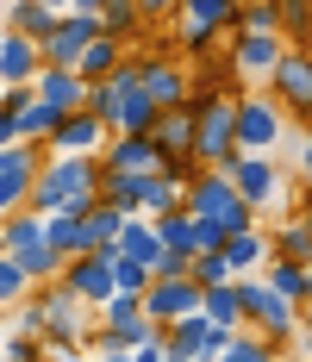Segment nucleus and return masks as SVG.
Segmentation results:
<instances>
[{"label":"nucleus","mask_w":312,"mask_h":362,"mask_svg":"<svg viewBox=\"0 0 312 362\" xmlns=\"http://www.w3.org/2000/svg\"><path fill=\"white\" fill-rule=\"evenodd\" d=\"M238 293H243V319L256 331H269V337H287V331H294V306H300V300H287L269 275H262V281L238 275Z\"/></svg>","instance_id":"39448f33"},{"label":"nucleus","mask_w":312,"mask_h":362,"mask_svg":"<svg viewBox=\"0 0 312 362\" xmlns=\"http://www.w3.org/2000/svg\"><path fill=\"white\" fill-rule=\"evenodd\" d=\"M106 0H75V13H100Z\"/></svg>","instance_id":"c9c22d12"},{"label":"nucleus","mask_w":312,"mask_h":362,"mask_svg":"<svg viewBox=\"0 0 312 362\" xmlns=\"http://www.w3.org/2000/svg\"><path fill=\"white\" fill-rule=\"evenodd\" d=\"M57 25H63V13H57L50 0H13V32H25V37H37V44H44Z\"/></svg>","instance_id":"4be33fe9"},{"label":"nucleus","mask_w":312,"mask_h":362,"mask_svg":"<svg viewBox=\"0 0 312 362\" xmlns=\"http://www.w3.org/2000/svg\"><path fill=\"white\" fill-rule=\"evenodd\" d=\"M44 231L57 238V250H63V256L94 250V238H88V213H44Z\"/></svg>","instance_id":"412c9836"},{"label":"nucleus","mask_w":312,"mask_h":362,"mask_svg":"<svg viewBox=\"0 0 312 362\" xmlns=\"http://www.w3.org/2000/svg\"><path fill=\"white\" fill-rule=\"evenodd\" d=\"M231 181H238V194L250 206H269V200H275V163H269L262 150H238V156H231Z\"/></svg>","instance_id":"dca6fc26"},{"label":"nucleus","mask_w":312,"mask_h":362,"mask_svg":"<svg viewBox=\"0 0 312 362\" xmlns=\"http://www.w3.org/2000/svg\"><path fill=\"white\" fill-rule=\"evenodd\" d=\"M300 218H306V225H312V187H306V213H300Z\"/></svg>","instance_id":"e433bc0d"},{"label":"nucleus","mask_w":312,"mask_h":362,"mask_svg":"<svg viewBox=\"0 0 312 362\" xmlns=\"http://www.w3.org/2000/svg\"><path fill=\"white\" fill-rule=\"evenodd\" d=\"M300 181H306V187H312V138H306V144H300Z\"/></svg>","instance_id":"f704fd0d"},{"label":"nucleus","mask_w":312,"mask_h":362,"mask_svg":"<svg viewBox=\"0 0 312 362\" xmlns=\"http://www.w3.org/2000/svg\"><path fill=\"white\" fill-rule=\"evenodd\" d=\"M106 25H100V13H63V25H57V32L44 37V63H63V69H81V50H88V44H94V37H100Z\"/></svg>","instance_id":"6e6552de"},{"label":"nucleus","mask_w":312,"mask_h":362,"mask_svg":"<svg viewBox=\"0 0 312 362\" xmlns=\"http://www.w3.org/2000/svg\"><path fill=\"white\" fill-rule=\"evenodd\" d=\"M269 281H275V288L287 293V300H306V262H300V256H275Z\"/></svg>","instance_id":"cd10ccee"},{"label":"nucleus","mask_w":312,"mask_h":362,"mask_svg":"<svg viewBox=\"0 0 312 362\" xmlns=\"http://www.w3.org/2000/svg\"><path fill=\"white\" fill-rule=\"evenodd\" d=\"M200 313H207V319H219V325H238V319H243V293H238V281H212V288L200 293Z\"/></svg>","instance_id":"393cba45"},{"label":"nucleus","mask_w":312,"mask_h":362,"mask_svg":"<svg viewBox=\"0 0 312 362\" xmlns=\"http://www.w3.org/2000/svg\"><path fill=\"white\" fill-rule=\"evenodd\" d=\"M37 69H44V44L6 25V37H0V81H37Z\"/></svg>","instance_id":"f3484780"},{"label":"nucleus","mask_w":312,"mask_h":362,"mask_svg":"<svg viewBox=\"0 0 312 362\" xmlns=\"http://www.w3.org/2000/svg\"><path fill=\"white\" fill-rule=\"evenodd\" d=\"M306 300H312V256H306Z\"/></svg>","instance_id":"4c0bfd02"},{"label":"nucleus","mask_w":312,"mask_h":362,"mask_svg":"<svg viewBox=\"0 0 312 362\" xmlns=\"http://www.w3.org/2000/svg\"><path fill=\"white\" fill-rule=\"evenodd\" d=\"M138 19H144L138 0H106V6H100V25L112 37H132V32H138Z\"/></svg>","instance_id":"bb28decb"},{"label":"nucleus","mask_w":312,"mask_h":362,"mask_svg":"<svg viewBox=\"0 0 312 362\" xmlns=\"http://www.w3.org/2000/svg\"><path fill=\"white\" fill-rule=\"evenodd\" d=\"M57 125H63V107H57V100H44V94H32V100H25V107H19V132H25V138H57Z\"/></svg>","instance_id":"b1692460"},{"label":"nucleus","mask_w":312,"mask_h":362,"mask_svg":"<svg viewBox=\"0 0 312 362\" xmlns=\"http://www.w3.org/2000/svg\"><path fill=\"white\" fill-rule=\"evenodd\" d=\"M231 331L238 325H219L207 313H181L169 331H163V344H169L175 362H194V356H225V344H231Z\"/></svg>","instance_id":"20e7f679"},{"label":"nucleus","mask_w":312,"mask_h":362,"mask_svg":"<svg viewBox=\"0 0 312 362\" xmlns=\"http://www.w3.org/2000/svg\"><path fill=\"white\" fill-rule=\"evenodd\" d=\"M138 75H144V88H150L156 107H181V100H194V94H187V69H181L175 57H138Z\"/></svg>","instance_id":"2eb2a0df"},{"label":"nucleus","mask_w":312,"mask_h":362,"mask_svg":"<svg viewBox=\"0 0 312 362\" xmlns=\"http://www.w3.org/2000/svg\"><path fill=\"white\" fill-rule=\"evenodd\" d=\"M125 57H132V50H125V37L100 32V37H94V44H88V50H81V75H88V81H106V75L119 69Z\"/></svg>","instance_id":"aec40b11"},{"label":"nucleus","mask_w":312,"mask_h":362,"mask_svg":"<svg viewBox=\"0 0 312 362\" xmlns=\"http://www.w3.org/2000/svg\"><path fill=\"white\" fill-rule=\"evenodd\" d=\"M238 100L225 94H194V156L200 169H231L238 156Z\"/></svg>","instance_id":"f03ea898"},{"label":"nucleus","mask_w":312,"mask_h":362,"mask_svg":"<svg viewBox=\"0 0 312 362\" xmlns=\"http://www.w3.org/2000/svg\"><path fill=\"white\" fill-rule=\"evenodd\" d=\"M50 6H57V13H63V6H75V0H50Z\"/></svg>","instance_id":"58836bf2"},{"label":"nucleus","mask_w":312,"mask_h":362,"mask_svg":"<svg viewBox=\"0 0 312 362\" xmlns=\"http://www.w3.org/2000/svg\"><path fill=\"white\" fill-rule=\"evenodd\" d=\"M106 138H112V125H106L100 112H94V107H75V112H63V125H57V138H50V144H57V150H88V156H100Z\"/></svg>","instance_id":"4468645a"},{"label":"nucleus","mask_w":312,"mask_h":362,"mask_svg":"<svg viewBox=\"0 0 312 362\" xmlns=\"http://www.w3.org/2000/svg\"><path fill=\"white\" fill-rule=\"evenodd\" d=\"M19 138H25V132H19V112H6V107H0V150H6V144H19Z\"/></svg>","instance_id":"473e14b6"},{"label":"nucleus","mask_w":312,"mask_h":362,"mask_svg":"<svg viewBox=\"0 0 312 362\" xmlns=\"http://www.w3.org/2000/svg\"><path fill=\"white\" fill-rule=\"evenodd\" d=\"M181 25L187 44L200 50L212 32H243V0H181Z\"/></svg>","instance_id":"9b49d317"},{"label":"nucleus","mask_w":312,"mask_h":362,"mask_svg":"<svg viewBox=\"0 0 312 362\" xmlns=\"http://www.w3.org/2000/svg\"><path fill=\"white\" fill-rule=\"evenodd\" d=\"M63 281H69L88 306H106L112 293H119V281H112V256H100V250H81V256H69V269H63Z\"/></svg>","instance_id":"f8f14e48"},{"label":"nucleus","mask_w":312,"mask_h":362,"mask_svg":"<svg viewBox=\"0 0 312 362\" xmlns=\"http://www.w3.org/2000/svg\"><path fill=\"white\" fill-rule=\"evenodd\" d=\"M275 256H300V262L312 256V225H306V218H294V225H281V231H275Z\"/></svg>","instance_id":"c756f323"},{"label":"nucleus","mask_w":312,"mask_h":362,"mask_svg":"<svg viewBox=\"0 0 312 362\" xmlns=\"http://www.w3.org/2000/svg\"><path fill=\"white\" fill-rule=\"evenodd\" d=\"M238 144L243 150H275L281 144V100L275 94H243L238 100Z\"/></svg>","instance_id":"1a4fd4ad"},{"label":"nucleus","mask_w":312,"mask_h":362,"mask_svg":"<svg viewBox=\"0 0 312 362\" xmlns=\"http://www.w3.org/2000/svg\"><path fill=\"white\" fill-rule=\"evenodd\" d=\"M32 293V269L19 262L13 250H0V306H13V300H25Z\"/></svg>","instance_id":"a878e982"},{"label":"nucleus","mask_w":312,"mask_h":362,"mask_svg":"<svg viewBox=\"0 0 312 362\" xmlns=\"http://www.w3.org/2000/svg\"><path fill=\"white\" fill-rule=\"evenodd\" d=\"M106 169H125V175H144V169H163V144L150 132H112L100 150Z\"/></svg>","instance_id":"ddd939ff"},{"label":"nucleus","mask_w":312,"mask_h":362,"mask_svg":"<svg viewBox=\"0 0 312 362\" xmlns=\"http://www.w3.org/2000/svg\"><path fill=\"white\" fill-rule=\"evenodd\" d=\"M81 306H88V300L57 275V281H44L37 306L25 313V325H32V331H50V337H75V331H81V325H75V313H81Z\"/></svg>","instance_id":"423d86ee"},{"label":"nucleus","mask_w":312,"mask_h":362,"mask_svg":"<svg viewBox=\"0 0 312 362\" xmlns=\"http://www.w3.org/2000/svg\"><path fill=\"white\" fill-rule=\"evenodd\" d=\"M275 356V344H256V337H231L225 344V362H269Z\"/></svg>","instance_id":"2f4dec72"},{"label":"nucleus","mask_w":312,"mask_h":362,"mask_svg":"<svg viewBox=\"0 0 312 362\" xmlns=\"http://www.w3.org/2000/svg\"><path fill=\"white\" fill-rule=\"evenodd\" d=\"M194 281H200V288H212V281H238V269H231L225 250H194Z\"/></svg>","instance_id":"c85d7f7f"},{"label":"nucleus","mask_w":312,"mask_h":362,"mask_svg":"<svg viewBox=\"0 0 312 362\" xmlns=\"http://www.w3.org/2000/svg\"><path fill=\"white\" fill-rule=\"evenodd\" d=\"M150 138L163 144V156H194V100L163 107V112H156V125H150Z\"/></svg>","instance_id":"a211bd4d"},{"label":"nucleus","mask_w":312,"mask_h":362,"mask_svg":"<svg viewBox=\"0 0 312 362\" xmlns=\"http://www.w3.org/2000/svg\"><path fill=\"white\" fill-rule=\"evenodd\" d=\"M287 50L281 32H238V75H269Z\"/></svg>","instance_id":"6ab92c4d"},{"label":"nucleus","mask_w":312,"mask_h":362,"mask_svg":"<svg viewBox=\"0 0 312 362\" xmlns=\"http://www.w3.org/2000/svg\"><path fill=\"white\" fill-rule=\"evenodd\" d=\"M225 256H231V269H238V275H256V269H262V256H269V238H262L256 225H243V231L225 238Z\"/></svg>","instance_id":"5701e85b"},{"label":"nucleus","mask_w":312,"mask_h":362,"mask_svg":"<svg viewBox=\"0 0 312 362\" xmlns=\"http://www.w3.org/2000/svg\"><path fill=\"white\" fill-rule=\"evenodd\" d=\"M281 32L287 37H306L312 32V0H281Z\"/></svg>","instance_id":"7c9ffc66"},{"label":"nucleus","mask_w":312,"mask_h":362,"mask_svg":"<svg viewBox=\"0 0 312 362\" xmlns=\"http://www.w3.org/2000/svg\"><path fill=\"white\" fill-rule=\"evenodd\" d=\"M100 181H106L100 156H88V150H57V156L37 169L32 206L37 213H88V206L100 200Z\"/></svg>","instance_id":"f257e3e1"},{"label":"nucleus","mask_w":312,"mask_h":362,"mask_svg":"<svg viewBox=\"0 0 312 362\" xmlns=\"http://www.w3.org/2000/svg\"><path fill=\"white\" fill-rule=\"evenodd\" d=\"M37 144L32 138H19V144H6L0 150V218H13L19 206H32V194H37Z\"/></svg>","instance_id":"7ed1b4c3"},{"label":"nucleus","mask_w":312,"mask_h":362,"mask_svg":"<svg viewBox=\"0 0 312 362\" xmlns=\"http://www.w3.org/2000/svg\"><path fill=\"white\" fill-rule=\"evenodd\" d=\"M275 81V100L294 119H312V50H281V63L269 69Z\"/></svg>","instance_id":"0eeeda50"},{"label":"nucleus","mask_w":312,"mask_h":362,"mask_svg":"<svg viewBox=\"0 0 312 362\" xmlns=\"http://www.w3.org/2000/svg\"><path fill=\"white\" fill-rule=\"evenodd\" d=\"M0 331H6V319H0Z\"/></svg>","instance_id":"ea45409f"},{"label":"nucleus","mask_w":312,"mask_h":362,"mask_svg":"<svg viewBox=\"0 0 312 362\" xmlns=\"http://www.w3.org/2000/svg\"><path fill=\"white\" fill-rule=\"evenodd\" d=\"M144 19H169V13H181V0H138Z\"/></svg>","instance_id":"72a5a7b5"},{"label":"nucleus","mask_w":312,"mask_h":362,"mask_svg":"<svg viewBox=\"0 0 312 362\" xmlns=\"http://www.w3.org/2000/svg\"><path fill=\"white\" fill-rule=\"evenodd\" d=\"M200 281L194 275H156L150 281V293H144V313L156 319V325H175L181 313H200Z\"/></svg>","instance_id":"9d476101"}]
</instances>
